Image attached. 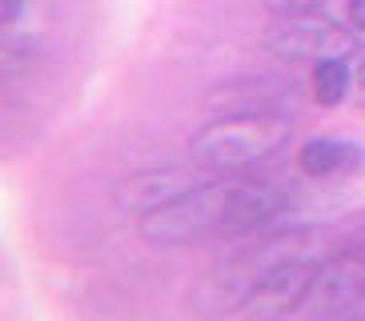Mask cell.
<instances>
[{"label": "cell", "instance_id": "obj_1", "mask_svg": "<svg viewBox=\"0 0 365 321\" xmlns=\"http://www.w3.org/2000/svg\"><path fill=\"white\" fill-rule=\"evenodd\" d=\"M285 209V193L257 181H209L181 201L140 217V237L149 245H189L221 233H245L273 221Z\"/></svg>", "mask_w": 365, "mask_h": 321}, {"label": "cell", "instance_id": "obj_2", "mask_svg": "<svg viewBox=\"0 0 365 321\" xmlns=\"http://www.w3.org/2000/svg\"><path fill=\"white\" fill-rule=\"evenodd\" d=\"M289 121L277 113H225V121H213L189 141V153L205 169L241 173L269 160L289 141Z\"/></svg>", "mask_w": 365, "mask_h": 321}, {"label": "cell", "instance_id": "obj_3", "mask_svg": "<svg viewBox=\"0 0 365 321\" xmlns=\"http://www.w3.org/2000/svg\"><path fill=\"white\" fill-rule=\"evenodd\" d=\"M354 32H341L322 12H293L277 16L265 29V49L281 61H325V56H345L354 49Z\"/></svg>", "mask_w": 365, "mask_h": 321}, {"label": "cell", "instance_id": "obj_4", "mask_svg": "<svg viewBox=\"0 0 365 321\" xmlns=\"http://www.w3.org/2000/svg\"><path fill=\"white\" fill-rule=\"evenodd\" d=\"M365 297V249L357 253H341L325 261L313 277L309 297L301 301V310L317 313V317H341L354 313Z\"/></svg>", "mask_w": 365, "mask_h": 321}, {"label": "cell", "instance_id": "obj_5", "mask_svg": "<svg viewBox=\"0 0 365 321\" xmlns=\"http://www.w3.org/2000/svg\"><path fill=\"white\" fill-rule=\"evenodd\" d=\"M317 269H322V261H313L309 253L277 261V265L261 277V285L253 289V297L245 301V310L257 313V317H277V313L301 310V301L309 297V289H313Z\"/></svg>", "mask_w": 365, "mask_h": 321}, {"label": "cell", "instance_id": "obj_6", "mask_svg": "<svg viewBox=\"0 0 365 321\" xmlns=\"http://www.w3.org/2000/svg\"><path fill=\"white\" fill-rule=\"evenodd\" d=\"M201 185H209V177L197 169H149L117 185V209L145 217L153 209H165V205L181 201L185 193L201 189Z\"/></svg>", "mask_w": 365, "mask_h": 321}, {"label": "cell", "instance_id": "obj_7", "mask_svg": "<svg viewBox=\"0 0 365 321\" xmlns=\"http://www.w3.org/2000/svg\"><path fill=\"white\" fill-rule=\"evenodd\" d=\"M345 88H349V68H345L341 56H325V61H313V96L322 105H341Z\"/></svg>", "mask_w": 365, "mask_h": 321}, {"label": "cell", "instance_id": "obj_8", "mask_svg": "<svg viewBox=\"0 0 365 321\" xmlns=\"http://www.w3.org/2000/svg\"><path fill=\"white\" fill-rule=\"evenodd\" d=\"M345 157H349V149H341L337 141H309V145L297 153L305 177H329V173L341 169Z\"/></svg>", "mask_w": 365, "mask_h": 321}, {"label": "cell", "instance_id": "obj_9", "mask_svg": "<svg viewBox=\"0 0 365 321\" xmlns=\"http://www.w3.org/2000/svg\"><path fill=\"white\" fill-rule=\"evenodd\" d=\"M265 4L277 12V16H293V12H317L325 0H265Z\"/></svg>", "mask_w": 365, "mask_h": 321}, {"label": "cell", "instance_id": "obj_10", "mask_svg": "<svg viewBox=\"0 0 365 321\" xmlns=\"http://www.w3.org/2000/svg\"><path fill=\"white\" fill-rule=\"evenodd\" d=\"M349 24L357 32H365V0H349Z\"/></svg>", "mask_w": 365, "mask_h": 321}, {"label": "cell", "instance_id": "obj_11", "mask_svg": "<svg viewBox=\"0 0 365 321\" xmlns=\"http://www.w3.org/2000/svg\"><path fill=\"white\" fill-rule=\"evenodd\" d=\"M361 88H365V61H361Z\"/></svg>", "mask_w": 365, "mask_h": 321}]
</instances>
